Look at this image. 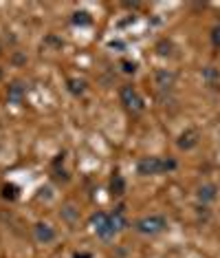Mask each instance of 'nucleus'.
<instances>
[{
    "instance_id": "obj_1",
    "label": "nucleus",
    "mask_w": 220,
    "mask_h": 258,
    "mask_svg": "<svg viewBox=\"0 0 220 258\" xmlns=\"http://www.w3.org/2000/svg\"><path fill=\"white\" fill-rule=\"evenodd\" d=\"M90 227L101 240H110L115 238L121 230L128 227V216H126L124 208H117L113 214L108 212H95L90 216Z\"/></svg>"
},
{
    "instance_id": "obj_2",
    "label": "nucleus",
    "mask_w": 220,
    "mask_h": 258,
    "mask_svg": "<svg viewBox=\"0 0 220 258\" xmlns=\"http://www.w3.org/2000/svg\"><path fill=\"white\" fill-rule=\"evenodd\" d=\"M176 161L174 159H161V157H143L137 163V172L141 177H154V174L167 172V170H174Z\"/></svg>"
},
{
    "instance_id": "obj_3",
    "label": "nucleus",
    "mask_w": 220,
    "mask_h": 258,
    "mask_svg": "<svg viewBox=\"0 0 220 258\" xmlns=\"http://www.w3.org/2000/svg\"><path fill=\"white\" fill-rule=\"evenodd\" d=\"M135 230L143 236H156V234L167 230V219L161 214H150V216H141L135 223Z\"/></svg>"
},
{
    "instance_id": "obj_4",
    "label": "nucleus",
    "mask_w": 220,
    "mask_h": 258,
    "mask_svg": "<svg viewBox=\"0 0 220 258\" xmlns=\"http://www.w3.org/2000/svg\"><path fill=\"white\" fill-rule=\"evenodd\" d=\"M119 99H121V104H124V108L128 110V113H132V115H139L143 108H146V106H143V97L139 95V91L132 84L121 86Z\"/></svg>"
},
{
    "instance_id": "obj_5",
    "label": "nucleus",
    "mask_w": 220,
    "mask_h": 258,
    "mask_svg": "<svg viewBox=\"0 0 220 258\" xmlns=\"http://www.w3.org/2000/svg\"><path fill=\"white\" fill-rule=\"evenodd\" d=\"M33 234H36V240L38 243H42V245H49V243H53V240L57 238V232H55V227L51 225V223H36V227H33Z\"/></svg>"
},
{
    "instance_id": "obj_6",
    "label": "nucleus",
    "mask_w": 220,
    "mask_h": 258,
    "mask_svg": "<svg viewBox=\"0 0 220 258\" xmlns=\"http://www.w3.org/2000/svg\"><path fill=\"white\" fill-rule=\"evenodd\" d=\"M25 95H27V89L20 84V82H14V84L7 89V99H9V104H22L25 102Z\"/></svg>"
},
{
    "instance_id": "obj_7",
    "label": "nucleus",
    "mask_w": 220,
    "mask_h": 258,
    "mask_svg": "<svg viewBox=\"0 0 220 258\" xmlns=\"http://www.w3.org/2000/svg\"><path fill=\"white\" fill-rule=\"evenodd\" d=\"M178 148L181 150H192V148H196L198 146V133L196 131H185L181 137H178Z\"/></svg>"
},
{
    "instance_id": "obj_8",
    "label": "nucleus",
    "mask_w": 220,
    "mask_h": 258,
    "mask_svg": "<svg viewBox=\"0 0 220 258\" xmlns=\"http://www.w3.org/2000/svg\"><path fill=\"white\" fill-rule=\"evenodd\" d=\"M196 197H198V201H202V203H211V201H216V197H218V187L213 183H202L198 187V192H196Z\"/></svg>"
},
{
    "instance_id": "obj_9",
    "label": "nucleus",
    "mask_w": 220,
    "mask_h": 258,
    "mask_svg": "<svg viewBox=\"0 0 220 258\" xmlns=\"http://www.w3.org/2000/svg\"><path fill=\"white\" fill-rule=\"evenodd\" d=\"M174 80H176L174 73H167V71L156 73V86H161V89H172V86H174Z\"/></svg>"
},
{
    "instance_id": "obj_10",
    "label": "nucleus",
    "mask_w": 220,
    "mask_h": 258,
    "mask_svg": "<svg viewBox=\"0 0 220 258\" xmlns=\"http://www.w3.org/2000/svg\"><path fill=\"white\" fill-rule=\"evenodd\" d=\"M110 190H113V195H124L126 192V181L121 174H115V177L110 179Z\"/></svg>"
},
{
    "instance_id": "obj_11",
    "label": "nucleus",
    "mask_w": 220,
    "mask_h": 258,
    "mask_svg": "<svg viewBox=\"0 0 220 258\" xmlns=\"http://www.w3.org/2000/svg\"><path fill=\"white\" fill-rule=\"evenodd\" d=\"M202 78H205V82H207L209 86H213V84H216V82L220 80V73H218L213 67H207L205 71H202Z\"/></svg>"
},
{
    "instance_id": "obj_12",
    "label": "nucleus",
    "mask_w": 220,
    "mask_h": 258,
    "mask_svg": "<svg viewBox=\"0 0 220 258\" xmlns=\"http://www.w3.org/2000/svg\"><path fill=\"white\" fill-rule=\"evenodd\" d=\"M68 91L75 93V95H82L86 91V82L84 80H68Z\"/></svg>"
},
{
    "instance_id": "obj_13",
    "label": "nucleus",
    "mask_w": 220,
    "mask_h": 258,
    "mask_svg": "<svg viewBox=\"0 0 220 258\" xmlns=\"http://www.w3.org/2000/svg\"><path fill=\"white\" fill-rule=\"evenodd\" d=\"M75 18H73V22L75 25H90V16L86 14V11H75Z\"/></svg>"
},
{
    "instance_id": "obj_14",
    "label": "nucleus",
    "mask_w": 220,
    "mask_h": 258,
    "mask_svg": "<svg viewBox=\"0 0 220 258\" xmlns=\"http://www.w3.org/2000/svg\"><path fill=\"white\" fill-rule=\"evenodd\" d=\"M3 197L11 199V201H14V199H18V187H16V185H5L3 187Z\"/></svg>"
},
{
    "instance_id": "obj_15",
    "label": "nucleus",
    "mask_w": 220,
    "mask_h": 258,
    "mask_svg": "<svg viewBox=\"0 0 220 258\" xmlns=\"http://www.w3.org/2000/svg\"><path fill=\"white\" fill-rule=\"evenodd\" d=\"M211 44L216 46V49H220V25L211 29Z\"/></svg>"
},
{
    "instance_id": "obj_16",
    "label": "nucleus",
    "mask_w": 220,
    "mask_h": 258,
    "mask_svg": "<svg viewBox=\"0 0 220 258\" xmlns=\"http://www.w3.org/2000/svg\"><path fill=\"white\" fill-rule=\"evenodd\" d=\"M124 71L126 73H135L137 71V64L135 62H124Z\"/></svg>"
},
{
    "instance_id": "obj_17",
    "label": "nucleus",
    "mask_w": 220,
    "mask_h": 258,
    "mask_svg": "<svg viewBox=\"0 0 220 258\" xmlns=\"http://www.w3.org/2000/svg\"><path fill=\"white\" fill-rule=\"evenodd\" d=\"M73 258H92L90 251H77V254H73Z\"/></svg>"
},
{
    "instance_id": "obj_18",
    "label": "nucleus",
    "mask_w": 220,
    "mask_h": 258,
    "mask_svg": "<svg viewBox=\"0 0 220 258\" xmlns=\"http://www.w3.org/2000/svg\"><path fill=\"white\" fill-rule=\"evenodd\" d=\"M0 80H3V71H0Z\"/></svg>"
}]
</instances>
